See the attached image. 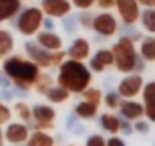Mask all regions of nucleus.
Listing matches in <instances>:
<instances>
[{
    "label": "nucleus",
    "mask_w": 155,
    "mask_h": 146,
    "mask_svg": "<svg viewBox=\"0 0 155 146\" xmlns=\"http://www.w3.org/2000/svg\"><path fill=\"white\" fill-rule=\"evenodd\" d=\"M3 75L23 91L34 87L38 75H40V67L32 62L29 58H25L21 55H11L3 58Z\"/></svg>",
    "instance_id": "nucleus-1"
},
{
    "label": "nucleus",
    "mask_w": 155,
    "mask_h": 146,
    "mask_svg": "<svg viewBox=\"0 0 155 146\" xmlns=\"http://www.w3.org/2000/svg\"><path fill=\"white\" fill-rule=\"evenodd\" d=\"M58 85L65 88L68 93L79 95L91 84V70L84 64V61L64 59L59 65Z\"/></svg>",
    "instance_id": "nucleus-2"
},
{
    "label": "nucleus",
    "mask_w": 155,
    "mask_h": 146,
    "mask_svg": "<svg viewBox=\"0 0 155 146\" xmlns=\"http://www.w3.org/2000/svg\"><path fill=\"white\" fill-rule=\"evenodd\" d=\"M113 56H114V65L120 73H134V71H140L141 68H144V65H141V61L138 58V52L135 49V41L131 37H120L111 47Z\"/></svg>",
    "instance_id": "nucleus-3"
},
{
    "label": "nucleus",
    "mask_w": 155,
    "mask_h": 146,
    "mask_svg": "<svg viewBox=\"0 0 155 146\" xmlns=\"http://www.w3.org/2000/svg\"><path fill=\"white\" fill-rule=\"evenodd\" d=\"M25 52L28 55V58L35 62L40 68H49V67H58L67 56V53L59 49L55 52H49L46 49H43L41 46H38L34 41H28L25 43Z\"/></svg>",
    "instance_id": "nucleus-4"
},
{
    "label": "nucleus",
    "mask_w": 155,
    "mask_h": 146,
    "mask_svg": "<svg viewBox=\"0 0 155 146\" xmlns=\"http://www.w3.org/2000/svg\"><path fill=\"white\" fill-rule=\"evenodd\" d=\"M43 18L44 14L38 6H31L26 8L17 20V29L20 34H23L25 37H34L40 32V29L43 28Z\"/></svg>",
    "instance_id": "nucleus-5"
},
{
    "label": "nucleus",
    "mask_w": 155,
    "mask_h": 146,
    "mask_svg": "<svg viewBox=\"0 0 155 146\" xmlns=\"http://www.w3.org/2000/svg\"><path fill=\"white\" fill-rule=\"evenodd\" d=\"M91 29L101 35V37H113L117 34L119 31V23H117V18L111 14V12H101L97 15L93 17L91 20Z\"/></svg>",
    "instance_id": "nucleus-6"
},
{
    "label": "nucleus",
    "mask_w": 155,
    "mask_h": 146,
    "mask_svg": "<svg viewBox=\"0 0 155 146\" xmlns=\"http://www.w3.org/2000/svg\"><path fill=\"white\" fill-rule=\"evenodd\" d=\"M56 117V113L53 107L46 104H38L34 108H31V119L35 120V126L40 131H47L53 128V120Z\"/></svg>",
    "instance_id": "nucleus-7"
},
{
    "label": "nucleus",
    "mask_w": 155,
    "mask_h": 146,
    "mask_svg": "<svg viewBox=\"0 0 155 146\" xmlns=\"http://www.w3.org/2000/svg\"><path fill=\"white\" fill-rule=\"evenodd\" d=\"M141 88H143V76L138 73H128L117 85V95L125 99H132L141 93Z\"/></svg>",
    "instance_id": "nucleus-8"
},
{
    "label": "nucleus",
    "mask_w": 155,
    "mask_h": 146,
    "mask_svg": "<svg viewBox=\"0 0 155 146\" xmlns=\"http://www.w3.org/2000/svg\"><path fill=\"white\" fill-rule=\"evenodd\" d=\"M119 17L125 26H134L140 17V5L137 0H116V6Z\"/></svg>",
    "instance_id": "nucleus-9"
},
{
    "label": "nucleus",
    "mask_w": 155,
    "mask_h": 146,
    "mask_svg": "<svg viewBox=\"0 0 155 146\" xmlns=\"http://www.w3.org/2000/svg\"><path fill=\"white\" fill-rule=\"evenodd\" d=\"M40 9L46 17L50 18H64L65 15H70L73 6L70 0H41Z\"/></svg>",
    "instance_id": "nucleus-10"
},
{
    "label": "nucleus",
    "mask_w": 155,
    "mask_h": 146,
    "mask_svg": "<svg viewBox=\"0 0 155 146\" xmlns=\"http://www.w3.org/2000/svg\"><path fill=\"white\" fill-rule=\"evenodd\" d=\"M90 52H91V46L88 43L87 38L84 37H78L68 47V50L65 52L68 59H74V61H85L87 58H90Z\"/></svg>",
    "instance_id": "nucleus-11"
},
{
    "label": "nucleus",
    "mask_w": 155,
    "mask_h": 146,
    "mask_svg": "<svg viewBox=\"0 0 155 146\" xmlns=\"http://www.w3.org/2000/svg\"><path fill=\"white\" fill-rule=\"evenodd\" d=\"M114 64V56L111 49H99L94 56L90 59V70H93L94 73H102L107 67H111Z\"/></svg>",
    "instance_id": "nucleus-12"
},
{
    "label": "nucleus",
    "mask_w": 155,
    "mask_h": 146,
    "mask_svg": "<svg viewBox=\"0 0 155 146\" xmlns=\"http://www.w3.org/2000/svg\"><path fill=\"white\" fill-rule=\"evenodd\" d=\"M119 111L126 120H138L144 116V107L140 102H135L132 99H125L119 102Z\"/></svg>",
    "instance_id": "nucleus-13"
},
{
    "label": "nucleus",
    "mask_w": 155,
    "mask_h": 146,
    "mask_svg": "<svg viewBox=\"0 0 155 146\" xmlns=\"http://www.w3.org/2000/svg\"><path fill=\"white\" fill-rule=\"evenodd\" d=\"M37 44L49 52H55V50L62 49L64 43H62V38L53 31H43L37 34Z\"/></svg>",
    "instance_id": "nucleus-14"
},
{
    "label": "nucleus",
    "mask_w": 155,
    "mask_h": 146,
    "mask_svg": "<svg viewBox=\"0 0 155 146\" xmlns=\"http://www.w3.org/2000/svg\"><path fill=\"white\" fill-rule=\"evenodd\" d=\"M28 137H29V129L23 123H11V125H8V128L3 132V138L14 144L26 141Z\"/></svg>",
    "instance_id": "nucleus-15"
},
{
    "label": "nucleus",
    "mask_w": 155,
    "mask_h": 146,
    "mask_svg": "<svg viewBox=\"0 0 155 146\" xmlns=\"http://www.w3.org/2000/svg\"><path fill=\"white\" fill-rule=\"evenodd\" d=\"M21 9L20 0H0V23L14 18Z\"/></svg>",
    "instance_id": "nucleus-16"
},
{
    "label": "nucleus",
    "mask_w": 155,
    "mask_h": 146,
    "mask_svg": "<svg viewBox=\"0 0 155 146\" xmlns=\"http://www.w3.org/2000/svg\"><path fill=\"white\" fill-rule=\"evenodd\" d=\"M143 101H144V116L152 122L153 120V98H155V82H147L143 88Z\"/></svg>",
    "instance_id": "nucleus-17"
},
{
    "label": "nucleus",
    "mask_w": 155,
    "mask_h": 146,
    "mask_svg": "<svg viewBox=\"0 0 155 146\" xmlns=\"http://www.w3.org/2000/svg\"><path fill=\"white\" fill-rule=\"evenodd\" d=\"M26 146H55V138L47 134V131H35L34 134H29L26 140Z\"/></svg>",
    "instance_id": "nucleus-18"
},
{
    "label": "nucleus",
    "mask_w": 155,
    "mask_h": 146,
    "mask_svg": "<svg viewBox=\"0 0 155 146\" xmlns=\"http://www.w3.org/2000/svg\"><path fill=\"white\" fill-rule=\"evenodd\" d=\"M140 56L146 62H153L155 61V38L152 35L141 40V43H140Z\"/></svg>",
    "instance_id": "nucleus-19"
},
{
    "label": "nucleus",
    "mask_w": 155,
    "mask_h": 146,
    "mask_svg": "<svg viewBox=\"0 0 155 146\" xmlns=\"http://www.w3.org/2000/svg\"><path fill=\"white\" fill-rule=\"evenodd\" d=\"M15 41L14 37L9 31L6 29H0V58H6L11 55V52L14 50Z\"/></svg>",
    "instance_id": "nucleus-20"
},
{
    "label": "nucleus",
    "mask_w": 155,
    "mask_h": 146,
    "mask_svg": "<svg viewBox=\"0 0 155 146\" xmlns=\"http://www.w3.org/2000/svg\"><path fill=\"white\" fill-rule=\"evenodd\" d=\"M138 22L141 23V28L149 35H153V32H155V8H144L143 12H140Z\"/></svg>",
    "instance_id": "nucleus-21"
},
{
    "label": "nucleus",
    "mask_w": 155,
    "mask_h": 146,
    "mask_svg": "<svg viewBox=\"0 0 155 146\" xmlns=\"http://www.w3.org/2000/svg\"><path fill=\"white\" fill-rule=\"evenodd\" d=\"M120 123H122V120L119 117H116L114 114H111V113H104L101 116V125H102V128L105 131L111 132V134H117L120 131Z\"/></svg>",
    "instance_id": "nucleus-22"
},
{
    "label": "nucleus",
    "mask_w": 155,
    "mask_h": 146,
    "mask_svg": "<svg viewBox=\"0 0 155 146\" xmlns=\"http://www.w3.org/2000/svg\"><path fill=\"white\" fill-rule=\"evenodd\" d=\"M46 98L52 104H64L70 98V93L65 88H62V87L58 85V87H50L46 91Z\"/></svg>",
    "instance_id": "nucleus-23"
},
{
    "label": "nucleus",
    "mask_w": 155,
    "mask_h": 146,
    "mask_svg": "<svg viewBox=\"0 0 155 146\" xmlns=\"http://www.w3.org/2000/svg\"><path fill=\"white\" fill-rule=\"evenodd\" d=\"M74 113H76V116H79L82 119H93L97 114V105L87 102V101H82L74 107Z\"/></svg>",
    "instance_id": "nucleus-24"
},
{
    "label": "nucleus",
    "mask_w": 155,
    "mask_h": 146,
    "mask_svg": "<svg viewBox=\"0 0 155 146\" xmlns=\"http://www.w3.org/2000/svg\"><path fill=\"white\" fill-rule=\"evenodd\" d=\"M52 85H53V79H52V76L47 75V73H40L32 88H35V91L40 93V95H46V91H47Z\"/></svg>",
    "instance_id": "nucleus-25"
},
{
    "label": "nucleus",
    "mask_w": 155,
    "mask_h": 146,
    "mask_svg": "<svg viewBox=\"0 0 155 146\" xmlns=\"http://www.w3.org/2000/svg\"><path fill=\"white\" fill-rule=\"evenodd\" d=\"M82 96L85 98L87 102H91V104H94L97 107H99V104L102 101V91L99 88H94V87H87L82 91Z\"/></svg>",
    "instance_id": "nucleus-26"
},
{
    "label": "nucleus",
    "mask_w": 155,
    "mask_h": 146,
    "mask_svg": "<svg viewBox=\"0 0 155 146\" xmlns=\"http://www.w3.org/2000/svg\"><path fill=\"white\" fill-rule=\"evenodd\" d=\"M15 111H17V114L21 120H26V122L31 120V108L26 102H17L15 104Z\"/></svg>",
    "instance_id": "nucleus-27"
},
{
    "label": "nucleus",
    "mask_w": 155,
    "mask_h": 146,
    "mask_svg": "<svg viewBox=\"0 0 155 146\" xmlns=\"http://www.w3.org/2000/svg\"><path fill=\"white\" fill-rule=\"evenodd\" d=\"M70 3L73 8L76 9H81V11H90L94 3H96V0H70Z\"/></svg>",
    "instance_id": "nucleus-28"
},
{
    "label": "nucleus",
    "mask_w": 155,
    "mask_h": 146,
    "mask_svg": "<svg viewBox=\"0 0 155 146\" xmlns=\"http://www.w3.org/2000/svg\"><path fill=\"white\" fill-rule=\"evenodd\" d=\"M119 102H120V96L117 93H113V91L111 93H107V96H105V105L108 108L116 110L119 107Z\"/></svg>",
    "instance_id": "nucleus-29"
},
{
    "label": "nucleus",
    "mask_w": 155,
    "mask_h": 146,
    "mask_svg": "<svg viewBox=\"0 0 155 146\" xmlns=\"http://www.w3.org/2000/svg\"><path fill=\"white\" fill-rule=\"evenodd\" d=\"M11 116H12L11 110H9L5 104L0 102V126L5 125V123H8V122L11 120Z\"/></svg>",
    "instance_id": "nucleus-30"
},
{
    "label": "nucleus",
    "mask_w": 155,
    "mask_h": 146,
    "mask_svg": "<svg viewBox=\"0 0 155 146\" xmlns=\"http://www.w3.org/2000/svg\"><path fill=\"white\" fill-rule=\"evenodd\" d=\"M105 141H107V140H105L102 135L93 134V135H90V137L87 138L85 146H105Z\"/></svg>",
    "instance_id": "nucleus-31"
},
{
    "label": "nucleus",
    "mask_w": 155,
    "mask_h": 146,
    "mask_svg": "<svg viewBox=\"0 0 155 146\" xmlns=\"http://www.w3.org/2000/svg\"><path fill=\"white\" fill-rule=\"evenodd\" d=\"M93 14L90 12V11H87V12H81L79 14V17H78V18H79V25L81 26H84V28H91V20H93Z\"/></svg>",
    "instance_id": "nucleus-32"
},
{
    "label": "nucleus",
    "mask_w": 155,
    "mask_h": 146,
    "mask_svg": "<svg viewBox=\"0 0 155 146\" xmlns=\"http://www.w3.org/2000/svg\"><path fill=\"white\" fill-rule=\"evenodd\" d=\"M97 8L104 9V11H110L116 6V0H96V3H94Z\"/></svg>",
    "instance_id": "nucleus-33"
},
{
    "label": "nucleus",
    "mask_w": 155,
    "mask_h": 146,
    "mask_svg": "<svg viewBox=\"0 0 155 146\" xmlns=\"http://www.w3.org/2000/svg\"><path fill=\"white\" fill-rule=\"evenodd\" d=\"M134 129L141 132V134H147L150 131V125H149V122H144V120L138 119V122H135V125H134Z\"/></svg>",
    "instance_id": "nucleus-34"
},
{
    "label": "nucleus",
    "mask_w": 155,
    "mask_h": 146,
    "mask_svg": "<svg viewBox=\"0 0 155 146\" xmlns=\"http://www.w3.org/2000/svg\"><path fill=\"white\" fill-rule=\"evenodd\" d=\"M105 146H126V144H125V141H123L120 137L113 135V137H110V138L105 141Z\"/></svg>",
    "instance_id": "nucleus-35"
},
{
    "label": "nucleus",
    "mask_w": 155,
    "mask_h": 146,
    "mask_svg": "<svg viewBox=\"0 0 155 146\" xmlns=\"http://www.w3.org/2000/svg\"><path fill=\"white\" fill-rule=\"evenodd\" d=\"M43 26L46 28V31H53V18H50V17H46L44 15V18H43Z\"/></svg>",
    "instance_id": "nucleus-36"
},
{
    "label": "nucleus",
    "mask_w": 155,
    "mask_h": 146,
    "mask_svg": "<svg viewBox=\"0 0 155 146\" xmlns=\"http://www.w3.org/2000/svg\"><path fill=\"white\" fill-rule=\"evenodd\" d=\"M137 3L143 8H155V0H137Z\"/></svg>",
    "instance_id": "nucleus-37"
},
{
    "label": "nucleus",
    "mask_w": 155,
    "mask_h": 146,
    "mask_svg": "<svg viewBox=\"0 0 155 146\" xmlns=\"http://www.w3.org/2000/svg\"><path fill=\"white\" fill-rule=\"evenodd\" d=\"M67 17V20H65V29H67V32H73L74 31V26H73V23H74V18H68V15H65Z\"/></svg>",
    "instance_id": "nucleus-38"
},
{
    "label": "nucleus",
    "mask_w": 155,
    "mask_h": 146,
    "mask_svg": "<svg viewBox=\"0 0 155 146\" xmlns=\"http://www.w3.org/2000/svg\"><path fill=\"white\" fill-rule=\"evenodd\" d=\"M2 96H3L5 101H11V99H12V93H11V91H3Z\"/></svg>",
    "instance_id": "nucleus-39"
},
{
    "label": "nucleus",
    "mask_w": 155,
    "mask_h": 146,
    "mask_svg": "<svg viewBox=\"0 0 155 146\" xmlns=\"http://www.w3.org/2000/svg\"><path fill=\"white\" fill-rule=\"evenodd\" d=\"M3 143H5V138H3V131L0 129V146H3Z\"/></svg>",
    "instance_id": "nucleus-40"
},
{
    "label": "nucleus",
    "mask_w": 155,
    "mask_h": 146,
    "mask_svg": "<svg viewBox=\"0 0 155 146\" xmlns=\"http://www.w3.org/2000/svg\"><path fill=\"white\" fill-rule=\"evenodd\" d=\"M20 2H26V0H20Z\"/></svg>",
    "instance_id": "nucleus-41"
},
{
    "label": "nucleus",
    "mask_w": 155,
    "mask_h": 146,
    "mask_svg": "<svg viewBox=\"0 0 155 146\" xmlns=\"http://www.w3.org/2000/svg\"><path fill=\"white\" fill-rule=\"evenodd\" d=\"M68 146H74V144H68Z\"/></svg>",
    "instance_id": "nucleus-42"
}]
</instances>
